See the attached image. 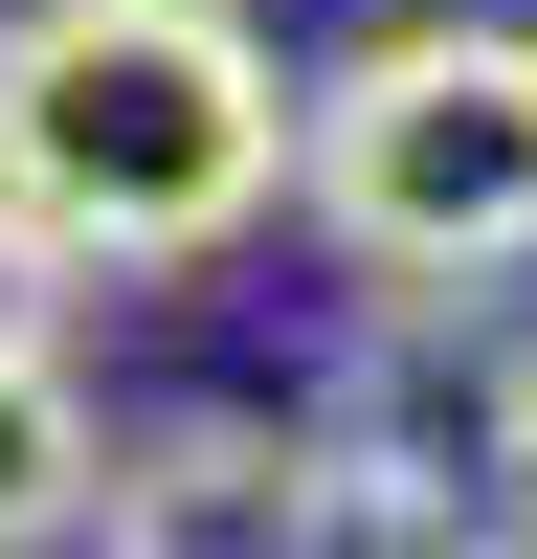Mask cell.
Wrapping results in <instances>:
<instances>
[{
  "label": "cell",
  "mask_w": 537,
  "mask_h": 559,
  "mask_svg": "<svg viewBox=\"0 0 537 559\" xmlns=\"http://www.w3.org/2000/svg\"><path fill=\"white\" fill-rule=\"evenodd\" d=\"M0 179L90 269H202L291 202V68L247 0H23L0 23Z\"/></svg>",
  "instance_id": "6da1fadb"
},
{
  "label": "cell",
  "mask_w": 537,
  "mask_h": 559,
  "mask_svg": "<svg viewBox=\"0 0 537 559\" xmlns=\"http://www.w3.org/2000/svg\"><path fill=\"white\" fill-rule=\"evenodd\" d=\"M291 202L403 313L537 269V23H381L291 90Z\"/></svg>",
  "instance_id": "7a4b0ae2"
},
{
  "label": "cell",
  "mask_w": 537,
  "mask_h": 559,
  "mask_svg": "<svg viewBox=\"0 0 537 559\" xmlns=\"http://www.w3.org/2000/svg\"><path fill=\"white\" fill-rule=\"evenodd\" d=\"M112 537H336V471H313V426L179 403V426L112 448Z\"/></svg>",
  "instance_id": "3957f363"
},
{
  "label": "cell",
  "mask_w": 537,
  "mask_h": 559,
  "mask_svg": "<svg viewBox=\"0 0 537 559\" xmlns=\"http://www.w3.org/2000/svg\"><path fill=\"white\" fill-rule=\"evenodd\" d=\"M23 537H112V426H90L68 336L0 358V559H23Z\"/></svg>",
  "instance_id": "277c9868"
},
{
  "label": "cell",
  "mask_w": 537,
  "mask_h": 559,
  "mask_svg": "<svg viewBox=\"0 0 537 559\" xmlns=\"http://www.w3.org/2000/svg\"><path fill=\"white\" fill-rule=\"evenodd\" d=\"M68 269H90V247L23 202V179H0V358H45V336H68Z\"/></svg>",
  "instance_id": "5b68a950"
}]
</instances>
